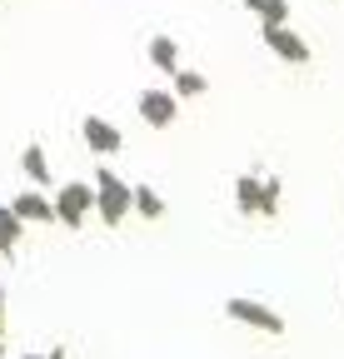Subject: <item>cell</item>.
I'll return each mask as SVG.
<instances>
[{"label":"cell","mask_w":344,"mask_h":359,"mask_svg":"<svg viewBox=\"0 0 344 359\" xmlns=\"http://www.w3.org/2000/svg\"><path fill=\"white\" fill-rule=\"evenodd\" d=\"M90 185H95V210H100V219H105V224H125V215L135 210V185H125V180H120L115 170H105V165L95 170Z\"/></svg>","instance_id":"1"},{"label":"cell","mask_w":344,"mask_h":359,"mask_svg":"<svg viewBox=\"0 0 344 359\" xmlns=\"http://www.w3.org/2000/svg\"><path fill=\"white\" fill-rule=\"evenodd\" d=\"M225 314H230L235 325L260 330V334H284V314H280V309H270V304H260V299L235 294V299H225Z\"/></svg>","instance_id":"2"},{"label":"cell","mask_w":344,"mask_h":359,"mask_svg":"<svg viewBox=\"0 0 344 359\" xmlns=\"http://www.w3.org/2000/svg\"><path fill=\"white\" fill-rule=\"evenodd\" d=\"M260 40L270 45L284 65H310V45H305V35H299V30H289V20H284V25L265 20V25H260Z\"/></svg>","instance_id":"3"},{"label":"cell","mask_w":344,"mask_h":359,"mask_svg":"<svg viewBox=\"0 0 344 359\" xmlns=\"http://www.w3.org/2000/svg\"><path fill=\"white\" fill-rule=\"evenodd\" d=\"M90 210H95V185H60V195H55V224L80 230Z\"/></svg>","instance_id":"4"},{"label":"cell","mask_w":344,"mask_h":359,"mask_svg":"<svg viewBox=\"0 0 344 359\" xmlns=\"http://www.w3.org/2000/svg\"><path fill=\"white\" fill-rule=\"evenodd\" d=\"M135 110H140V120H145L150 130H170V125H175V115H180V95H175V90H140Z\"/></svg>","instance_id":"5"},{"label":"cell","mask_w":344,"mask_h":359,"mask_svg":"<svg viewBox=\"0 0 344 359\" xmlns=\"http://www.w3.org/2000/svg\"><path fill=\"white\" fill-rule=\"evenodd\" d=\"M80 135H85V145H90L95 155H115V150H125L120 125H110L105 115H85V120H80Z\"/></svg>","instance_id":"6"},{"label":"cell","mask_w":344,"mask_h":359,"mask_svg":"<svg viewBox=\"0 0 344 359\" xmlns=\"http://www.w3.org/2000/svg\"><path fill=\"white\" fill-rule=\"evenodd\" d=\"M11 210L25 219V224H55V200H46L40 190H20L11 200Z\"/></svg>","instance_id":"7"},{"label":"cell","mask_w":344,"mask_h":359,"mask_svg":"<svg viewBox=\"0 0 344 359\" xmlns=\"http://www.w3.org/2000/svg\"><path fill=\"white\" fill-rule=\"evenodd\" d=\"M235 205H240L245 219H260L265 215V180L260 175H240L235 180Z\"/></svg>","instance_id":"8"},{"label":"cell","mask_w":344,"mask_h":359,"mask_svg":"<svg viewBox=\"0 0 344 359\" xmlns=\"http://www.w3.org/2000/svg\"><path fill=\"white\" fill-rule=\"evenodd\" d=\"M20 235H25V219L11 205H0V255H6V259L20 255Z\"/></svg>","instance_id":"9"},{"label":"cell","mask_w":344,"mask_h":359,"mask_svg":"<svg viewBox=\"0 0 344 359\" xmlns=\"http://www.w3.org/2000/svg\"><path fill=\"white\" fill-rule=\"evenodd\" d=\"M145 55H150V65H155V70H165V75H175V70H180V45L170 40V35H150Z\"/></svg>","instance_id":"10"},{"label":"cell","mask_w":344,"mask_h":359,"mask_svg":"<svg viewBox=\"0 0 344 359\" xmlns=\"http://www.w3.org/2000/svg\"><path fill=\"white\" fill-rule=\"evenodd\" d=\"M20 170L30 185H50V160H46V145H25L20 150Z\"/></svg>","instance_id":"11"},{"label":"cell","mask_w":344,"mask_h":359,"mask_svg":"<svg viewBox=\"0 0 344 359\" xmlns=\"http://www.w3.org/2000/svg\"><path fill=\"white\" fill-rule=\"evenodd\" d=\"M245 11L254 15V20H275V25H284L289 20V0H245Z\"/></svg>","instance_id":"12"},{"label":"cell","mask_w":344,"mask_h":359,"mask_svg":"<svg viewBox=\"0 0 344 359\" xmlns=\"http://www.w3.org/2000/svg\"><path fill=\"white\" fill-rule=\"evenodd\" d=\"M205 90H209V80H205L200 70H190V65L175 70V95H180V100H195V95H205Z\"/></svg>","instance_id":"13"},{"label":"cell","mask_w":344,"mask_h":359,"mask_svg":"<svg viewBox=\"0 0 344 359\" xmlns=\"http://www.w3.org/2000/svg\"><path fill=\"white\" fill-rule=\"evenodd\" d=\"M135 210H140L145 219H160V215H165V195L150 190V185H135Z\"/></svg>","instance_id":"14"},{"label":"cell","mask_w":344,"mask_h":359,"mask_svg":"<svg viewBox=\"0 0 344 359\" xmlns=\"http://www.w3.org/2000/svg\"><path fill=\"white\" fill-rule=\"evenodd\" d=\"M280 195H284V185L270 175V180H265V219H275V215H280Z\"/></svg>","instance_id":"15"},{"label":"cell","mask_w":344,"mask_h":359,"mask_svg":"<svg viewBox=\"0 0 344 359\" xmlns=\"http://www.w3.org/2000/svg\"><path fill=\"white\" fill-rule=\"evenodd\" d=\"M20 359H65V344H55L50 354H20Z\"/></svg>","instance_id":"16"},{"label":"cell","mask_w":344,"mask_h":359,"mask_svg":"<svg viewBox=\"0 0 344 359\" xmlns=\"http://www.w3.org/2000/svg\"><path fill=\"white\" fill-rule=\"evenodd\" d=\"M0 334H6V285H0Z\"/></svg>","instance_id":"17"},{"label":"cell","mask_w":344,"mask_h":359,"mask_svg":"<svg viewBox=\"0 0 344 359\" xmlns=\"http://www.w3.org/2000/svg\"><path fill=\"white\" fill-rule=\"evenodd\" d=\"M0 6H6V0H0Z\"/></svg>","instance_id":"18"}]
</instances>
